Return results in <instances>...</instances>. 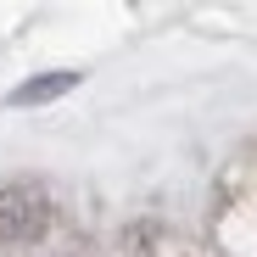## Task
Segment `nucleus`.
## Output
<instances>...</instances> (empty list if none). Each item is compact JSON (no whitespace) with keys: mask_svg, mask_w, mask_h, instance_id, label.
I'll list each match as a JSON object with an SVG mask.
<instances>
[{"mask_svg":"<svg viewBox=\"0 0 257 257\" xmlns=\"http://www.w3.org/2000/svg\"><path fill=\"white\" fill-rule=\"evenodd\" d=\"M73 84H78V73H51V78H28L23 90L12 95V101H17V106H39V101H56L62 90H73Z\"/></svg>","mask_w":257,"mask_h":257,"instance_id":"obj_3","label":"nucleus"},{"mask_svg":"<svg viewBox=\"0 0 257 257\" xmlns=\"http://www.w3.org/2000/svg\"><path fill=\"white\" fill-rule=\"evenodd\" d=\"M207 257H257V157L229 179L207 229Z\"/></svg>","mask_w":257,"mask_h":257,"instance_id":"obj_1","label":"nucleus"},{"mask_svg":"<svg viewBox=\"0 0 257 257\" xmlns=\"http://www.w3.org/2000/svg\"><path fill=\"white\" fill-rule=\"evenodd\" d=\"M51 224V201L39 185H6L0 190V246H34Z\"/></svg>","mask_w":257,"mask_h":257,"instance_id":"obj_2","label":"nucleus"}]
</instances>
